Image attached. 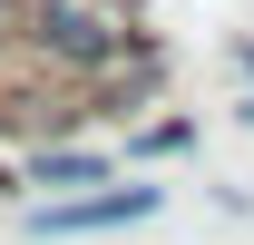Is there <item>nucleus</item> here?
I'll use <instances>...</instances> for the list:
<instances>
[{"label": "nucleus", "mask_w": 254, "mask_h": 245, "mask_svg": "<svg viewBox=\"0 0 254 245\" xmlns=\"http://www.w3.org/2000/svg\"><path fill=\"white\" fill-rule=\"evenodd\" d=\"M30 39L49 49V59H68V69H108V59H118V30H108L98 10H39Z\"/></svg>", "instance_id": "f257e3e1"}, {"label": "nucleus", "mask_w": 254, "mask_h": 245, "mask_svg": "<svg viewBox=\"0 0 254 245\" xmlns=\"http://www.w3.org/2000/svg\"><path fill=\"white\" fill-rule=\"evenodd\" d=\"M10 20H20V0H0V30H10Z\"/></svg>", "instance_id": "7ed1b4c3"}, {"label": "nucleus", "mask_w": 254, "mask_h": 245, "mask_svg": "<svg viewBox=\"0 0 254 245\" xmlns=\"http://www.w3.org/2000/svg\"><path fill=\"white\" fill-rule=\"evenodd\" d=\"M157 206V186H108V196H78V206H39V236H88V226H127V216Z\"/></svg>", "instance_id": "f03ea898"}]
</instances>
